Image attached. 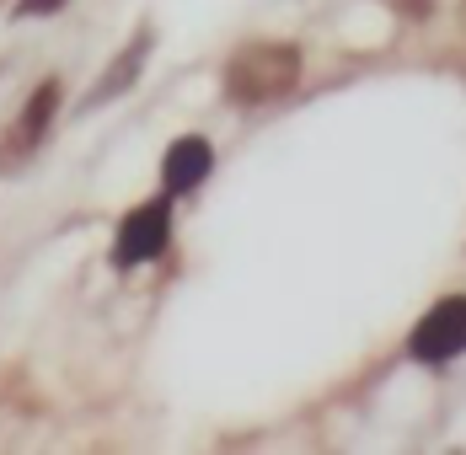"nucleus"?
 <instances>
[{
	"label": "nucleus",
	"instance_id": "nucleus-1",
	"mask_svg": "<svg viewBox=\"0 0 466 455\" xmlns=\"http://www.w3.org/2000/svg\"><path fill=\"white\" fill-rule=\"evenodd\" d=\"M300 81V48L289 44H252L241 48L226 70V96L236 107H258V102H274Z\"/></svg>",
	"mask_w": 466,
	"mask_h": 455
},
{
	"label": "nucleus",
	"instance_id": "nucleus-2",
	"mask_svg": "<svg viewBox=\"0 0 466 455\" xmlns=\"http://www.w3.org/2000/svg\"><path fill=\"white\" fill-rule=\"evenodd\" d=\"M408 349H413V359H423V364L456 359V354L466 349V295L440 300V306H434V311H429V317L413 327Z\"/></svg>",
	"mask_w": 466,
	"mask_h": 455
},
{
	"label": "nucleus",
	"instance_id": "nucleus-3",
	"mask_svg": "<svg viewBox=\"0 0 466 455\" xmlns=\"http://www.w3.org/2000/svg\"><path fill=\"white\" fill-rule=\"evenodd\" d=\"M167 241H172V220H167V209H161V204H145V209H135V215L118 226L113 263H118V268L150 263V258H161V252H167Z\"/></svg>",
	"mask_w": 466,
	"mask_h": 455
},
{
	"label": "nucleus",
	"instance_id": "nucleus-4",
	"mask_svg": "<svg viewBox=\"0 0 466 455\" xmlns=\"http://www.w3.org/2000/svg\"><path fill=\"white\" fill-rule=\"evenodd\" d=\"M209 167H215V156H209V145L198 135L177 139L172 150H167V161H161V182H167V193H193L198 182L209 177Z\"/></svg>",
	"mask_w": 466,
	"mask_h": 455
},
{
	"label": "nucleus",
	"instance_id": "nucleus-5",
	"mask_svg": "<svg viewBox=\"0 0 466 455\" xmlns=\"http://www.w3.org/2000/svg\"><path fill=\"white\" fill-rule=\"evenodd\" d=\"M54 107H59V86L54 81H44V86L27 96V113H22V124H16V135H11V145L16 150H33V139L48 129V118H54Z\"/></svg>",
	"mask_w": 466,
	"mask_h": 455
},
{
	"label": "nucleus",
	"instance_id": "nucleus-6",
	"mask_svg": "<svg viewBox=\"0 0 466 455\" xmlns=\"http://www.w3.org/2000/svg\"><path fill=\"white\" fill-rule=\"evenodd\" d=\"M140 54H145V38H140L135 48H129V54H118V70H113V76L102 81V96H113V91L124 86V81H135V76H140Z\"/></svg>",
	"mask_w": 466,
	"mask_h": 455
},
{
	"label": "nucleus",
	"instance_id": "nucleus-7",
	"mask_svg": "<svg viewBox=\"0 0 466 455\" xmlns=\"http://www.w3.org/2000/svg\"><path fill=\"white\" fill-rule=\"evenodd\" d=\"M65 0H16V16H44V11H59Z\"/></svg>",
	"mask_w": 466,
	"mask_h": 455
}]
</instances>
